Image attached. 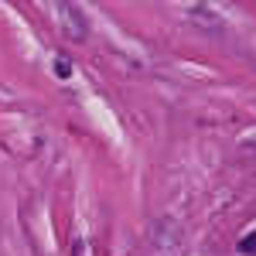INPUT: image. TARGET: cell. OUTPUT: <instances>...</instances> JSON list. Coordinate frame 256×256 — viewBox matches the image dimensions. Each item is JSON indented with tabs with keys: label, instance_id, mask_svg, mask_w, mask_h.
I'll list each match as a JSON object with an SVG mask.
<instances>
[{
	"label": "cell",
	"instance_id": "obj_1",
	"mask_svg": "<svg viewBox=\"0 0 256 256\" xmlns=\"http://www.w3.org/2000/svg\"><path fill=\"white\" fill-rule=\"evenodd\" d=\"M239 250H242V253H256V232L242 239V242H239Z\"/></svg>",
	"mask_w": 256,
	"mask_h": 256
}]
</instances>
